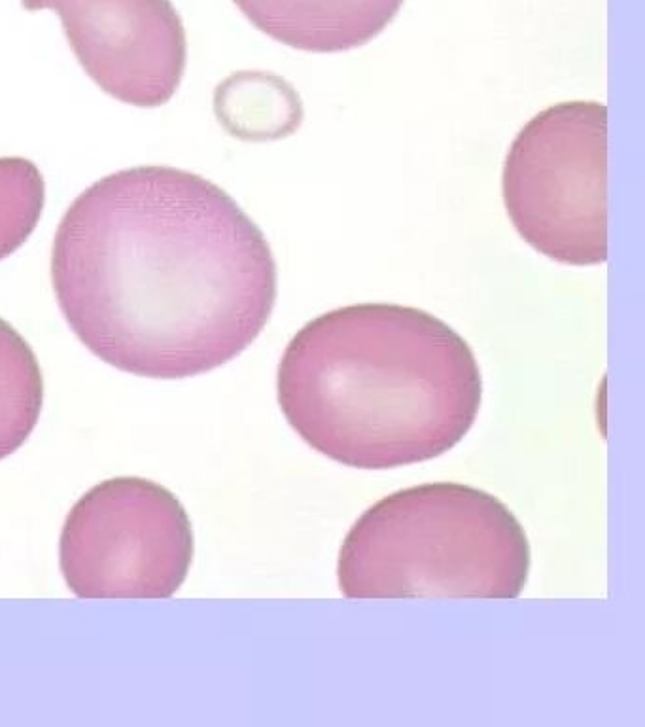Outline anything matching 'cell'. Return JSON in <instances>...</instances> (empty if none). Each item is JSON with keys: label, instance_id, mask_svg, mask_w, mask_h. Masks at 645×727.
I'll list each match as a JSON object with an SVG mask.
<instances>
[{"label": "cell", "instance_id": "obj_4", "mask_svg": "<svg viewBox=\"0 0 645 727\" xmlns=\"http://www.w3.org/2000/svg\"><path fill=\"white\" fill-rule=\"evenodd\" d=\"M504 203L519 235L566 266L608 260V108L570 101L534 116L511 144Z\"/></svg>", "mask_w": 645, "mask_h": 727}, {"label": "cell", "instance_id": "obj_8", "mask_svg": "<svg viewBox=\"0 0 645 727\" xmlns=\"http://www.w3.org/2000/svg\"><path fill=\"white\" fill-rule=\"evenodd\" d=\"M44 406V377L33 347L0 317V461L29 440Z\"/></svg>", "mask_w": 645, "mask_h": 727}, {"label": "cell", "instance_id": "obj_7", "mask_svg": "<svg viewBox=\"0 0 645 727\" xmlns=\"http://www.w3.org/2000/svg\"><path fill=\"white\" fill-rule=\"evenodd\" d=\"M263 35L284 46L337 54L367 44L394 21L405 0H233Z\"/></svg>", "mask_w": 645, "mask_h": 727}, {"label": "cell", "instance_id": "obj_5", "mask_svg": "<svg viewBox=\"0 0 645 727\" xmlns=\"http://www.w3.org/2000/svg\"><path fill=\"white\" fill-rule=\"evenodd\" d=\"M195 553L192 521L163 485L137 476L89 489L59 540V565L80 599H169Z\"/></svg>", "mask_w": 645, "mask_h": 727}, {"label": "cell", "instance_id": "obj_10", "mask_svg": "<svg viewBox=\"0 0 645 727\" xmlns=\"http://www.w3.org/2000/svg\"><path fill=\"white\" fill-rule=\"evenodd\" d=\"M46 203V182L27 158H0V260L33 235Z\"/></svg>", "mask_w": 645, "mask_h": 727}, {"label": "cell", "instance_id": "obj_9", "mask_svg": "<svg viewBox=\"0 0 645 727\" xmlns=\"http://www.w3.org/2000/svg\"><path fill=\"white\" fill-rule=\"evenodd\" d=\"M284 88L286 84L273 74H233L216 91V114L227 131H231L239 139H273V133L265 122V114L277 125L280 135H284L286 129L277 120L282 114L296 122V110L265 108V103H271L292 91Z\"/></svg>", "mask_w": 645, "mask_h": 727}, {"label": "cell", "instance_id": "obj_1", "mask_svg": "<svg viewBox=\"0 0 645 727\" xmlns=\"http://www.w3.org/2000/svg\"><path fill=\"white\" fill-rule=\"evenodd\" d=\"M70 330L106 364L188 379L245 353L273 315L279 271L258 224L192 171L142 165L93 182L53 239Z\"/></svg>", "mask_w": 645, "mask_h": 727}, {"label": "cell", "instance_id": "obj_6", "mask_svg": "<svg viewBox=\"0 0 645 727\" xmlns=\"http://www.w3.org/2000/svg\"><path fill=\"white\" fill-rule=\"evenodd\" d=\"M52 10L89 78L125 105L163 107L180 86L188 42L171 0H21Z\"/></svg>", "mask_w": 645, "mask_h": 727}, {"label": "cell", "instance_id": "obj_2", "mask_svg": "<svg viewBox=\"0 0 645 727\" xmlns=\"http://www.w3.org/2000/svg\"><path fill=\"white\" fill-rule=\"evenodd\" d=\"M277 394L314 451L349 468L390 470L460 444L479 415L483 377L447 322L417 307L358 303L292 337Z\"/></svg>", "mask_w": 645, "mask_h": 727}, {"label": "cell", "instance_id": "obj_3", "mask_svg": "<svg viewBox=\"0 0 645 727\" xmlns=\"http://www.w3.org/2000/svg\"><path fill=\"white\" fill-rule=\"evenodd\" d=\"M532 565L523 523L462 483L396 491L358 517L339 551L347 599H517Z\"/></svg>", "mask_w": 645, "mask_h": 727}]
</instances>
